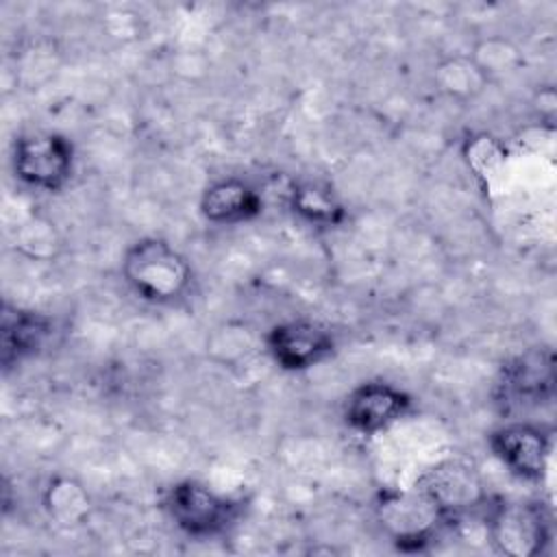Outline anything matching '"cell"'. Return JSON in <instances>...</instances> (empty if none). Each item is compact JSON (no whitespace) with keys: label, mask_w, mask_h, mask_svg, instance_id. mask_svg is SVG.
Listing matches in <instances>:
<instances>
[{"label":"cell","mask_w":557,"mask_h":557,"mask_svg":"<svg viewBox=\"0 0 557 557\" xmlns=\"http://www.w3.org/2000/svg\"><path fill=\"white\" fill-rule=\"evenodd\" d=\"M122 278L128 289L150 305H174L183 300L194 283L189 259L163 237H141L122 257Z\"/></svg>","instance_id":"cell-1"},{"label":"cell","mask_w":557,"mask_h":557,"mask_svg":"<svg viewBox=\"0 0 557 557\" xmlns=\"http://www.w3.org/2000/svg\"><path fill=\"white\" fill-rule=\"evenodd\" d=\"M163 509L181 533L209 540L226 533L237 522L242 500L228 498L196 479H185L165 492Z\"/></svg>","instance_id":"cell-2"},{"label":"cell","mask_w":557,"mask_h":557,"mask_svg":"<svg viewBox=\"0 0 557 557\" xmlns=\"http://www.w3.org/2000/svg\"><path fill=\"white\" fill-rule=\"evenodd\" d=\"M11 165L22 185L37 191H61L74 172V146L61 133H28L15 139Z\"/></svg>","instance_id":"cell-3"},{"label":"cell","mask_w":557,"mask_h":557,"mask_svg":"<svg viewBox=\"0 0 557 557\" xmlns=\"http://www.w3.org/2000/svg\"><path fill=\"white\" fill-rule=\"evenodd\" d=\"M379 520L400 548H422L431 542L448 516L442 507L416 483L407 492L385 494L379 505Z\"/></svg>","instance_id":"cell-4"},{"label":"cell","mask_w":557,"mask_h":557,"mask_svg":"<svg viewBox=\"0 0 557 557\" xmlns=\"http://www.w3.org/2000/svg\"><path fill=\"white\" fill-rule=\"evenodd\" d=\"M411 409V396L387 381H366L344 400L342 418L361 435H376L400 422Z\"/></svg>","instance_id":"cell-5"},{"label":"cell","mask_w":557,"mask_h":557,"mask_svg":"<svg viewBox=\"0 0 557 557\" xmlns=\"http://www.w3.org/2000/svg\"><path fill=\"white\" fill-rule=\"evenodd\" d=\"M494 457L518 479L540 481L550 457V435L533 422H507L487 437Z\"/></svg>","instance_id":"cell-6"},{"label":"cell","mask_w":557,"mask_h":557,"mask_svg":"<svg viewBox=\"0 0 557 557\" xmlns=\"http://www.w3.org/2000/svg\"><path fill=\"white\" fill-rule=\"evenodd\" d=\"M268 352L272 361L287 372H302L326 361L335 350L329 329L311 320H287L270 329Z\"/></svg>","instance_id":"cell-7"},{"label":"cell","mask_w":557,"mask_h":557,"mask_svg":"<svg viewBox=\"0 0 557 557\" xmlns=\"http://www.w3.org/2000/svg\"><path fill=\"white\" fill-rule=\"evenodd\" d=\"M490 537L505 555L535 557L548 544V522L537 505H498L490 516Z\"/></svg>","instance_id":"cell-8"},{"label":"cell","mask_w":557,"mask_h":557,"mask_svg":"<svg viewBox=\"0 0 557 557\" xmlns=\"http://www.w3.org/2000/svg\"><path fill=\"white\" fill-rule=\"evenodd\" d=\"M418 485L442 507V511L453 518L476 503H481V481L472 466L448 459L435 468H431Z\"/></svg>","instance_id":"cell-9"},{"label":"cell","mask_w":557,"mask_h":557,"mask_svg":"<svg viewBox=\"0 0 557 557\" xmlns=\"http://www.w3.org/2000/svg\"><path fill=\"white\" fill-rule=\"evenodd\" d=\"M52 331L54 322L48 315L4 302L0 322V348L4 370L26 357L37 355L52 337Z\"/></svg>","instance_id":"cell-10"},{"label":"cell","mask_w":557,"mask_h":557,"mask_svg":"<svg viewBox=\"0 0 557 557\" xmlns=\"http://www.w3.org/2000/svg\"><path fill=\"white\" fill-rule=\"evenodd\" d=\"M261 209V194L237 176L209 183L200 196V213L211 224H242L257 218Z\"/></svg>","instance_id":"cell-11"},{"label":"cell","mask_w":557,"mask_h":557,"mask_svg":"<svg viewBox=\"0 0 557 557\" xmlns=\"http://www.w3.org/2000/svg\"><path fill=\"white\" fill-rule=\"evenodd\" d=\"M505 396L520 405H537L553 396L555 357L550 350H529L505 368Z\"/></svg>","instance_id":"cell-12"},{"label":"cell","mask_w":557,"mask_h":557,"mask_svg":"<svg viewBox=\"0 0 557 557\" xmlns=\"http://www.w3.org/2000/svg\"><path fill=\"white\" fill-rule=\"evenodd\" d=\"M292 211L307 224L331 228L346 220V209L331 185L322 181H302L289 194Z\"/></svg>","instance_id":"cell-13"},{"label":"cell","mask_w":557,"mask_h":557,"mask_svg":"<svg viewBox=\"0 0 557 557\" xmlns=\"http://www.w3.org/2000/svg\"><path fill=\"white\" fill-rule=\"evenodd\" d=\"M44 507L50 518L61 524H78L89 511V496L81 483L70 476H59L50 481L44 492Z\"/></svg>","instance_id":"cell-14"},{"label":"cell","mask_w":557,"mask_h":557,"mask_svg":"<svg viewBox=\"0 0 557 557\" xmlns=\"http://www.w3.org/2000/svg\"><path fill=\"white\" fill-rule=\"evenodd\" d=\"M437 83L450 96H472L483 89L487 76L472 61V57H455L437 67Z\"/></svg>","instance_id":"cell-15"}]
</instances>
